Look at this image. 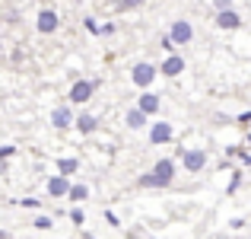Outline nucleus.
Wrapping results in <instances>:
<instances>
[{
  "mask_svg": "<svg viewBox=\"0 0 251 239\" xmlns=\"http://www.w3.org/2000/svg\"><path fill=\"white\" fill-rule=\"evenodd\" d=\"M54 29H57V13L54 10H42L38 13V32H42V35H51Z\"/></svg>",
  "mask_w": 251,
  "mask_h": 239,
  "instance_id": "obj_4",
  "label": "nucleus"
},
{
  "mask_svg": "<svg viewBox=\"0 0 251 239\" xmlns=\"http://www.w3.org/2000/svg\"><path fill=\"white\" fill-rule=\"evenodd\" d=\"M156 74H159V70H156L150 61H137L134 70H130V80H134V86H143V90H147V86H153Z\"/></svg>",
  "mask_w": 251,
  "mask_h": 239,
  "instance_id": "obj_2",
  "label": "nucleus"
},
{
  "mask_svg": "<svg viewBox=\"0 0 251 239\" xmlns=\"http://www.w3.org/2000/svg\"><path fill=\"white\" fill-rule=\"evenodd\" d=\"M172 176H175V163H172V159H159V163L153 166V172L140 179V185H153V188H166V185L172 182Z\"/></svg>",
  "mask_w": 251,
  "mask_h": 239,
  "instance_id": "obj_1",
  "label": "nucleus"
},
{
  "mask_svg": "<svg viewBox=\"0 0 251 239\" xmlns=\"http://www.w3.org/2000/svg\"><path fill=\"white\" fill-rule=\"evenodd\" d=\"M216 23H220L223 29H239L242 19H239V13H235L232 6H229V10H220V13H216Z\"/></svg>",
  "mask_w": 251,
  "mask_h": 239,
  "instance_id": "obj_7",
  "label": "nucleus"
},
{
  "mask_svg": "<svg viewBox=\"0 0 251 239\" xmlns=\"http://www.w3.org/2000/svg\"><path fill=\"white\" fill-rule=\"evenodd\" d=\"M150 141H153V144H169V141H172V124H169V121L153 124V131H150Z\"/></svg>",
  "mask_w": 251,
  "mask_h": 239,
  "instance_id": "obj_8",
  "label": "nucleus"
},
{
  "mask_svg": "<svg viewBox=\"0 0 251 239\" xmlns=\"http://www.w3.org/2000/svg\"><path fill=\"white\" fill-rule=\"evenodd\" d=\"M35 227H38V230H48V227H51V217H38Z\"/></svg>",
  "mask_w": 251,
  "mask_h": 239,
  "instance_id": "obj_20",
  "label": "nucleus"
},
{
  "mask_svg": "<svg viewBox=\"0 0 251 239\" xmlns=\"http://www.w3.org/2000/svg\"><path fill=\"white\" fill-rule=\"evenodd\" d=\"M124 10H137V6H143V0H121Z\"/></svg>",
  "mask_w": 251,
  "mask_h": 239,
  "instance_id": "obj_18",
  "label": "nucleus"
},
{
  "mask_svg": "<svg viewBox=\"0 0 251 239\" xmlns=\"http://www.w3.org/2000/svg\"><path fill=\"white\" fill-rule=\"evenodd\" d=\"M86 195H89V188H86V185H70V198H74V201H83Z\"/></svg>",
  "mask_w": 251,
  "mask_h": 239,
  "instance_id": "obj_16",
  "label": "nucleus"
},
{
  "mask_svg": "<svg viewBox=\"0 0 251 239\" xmlns=\"http://www.w3.org/2000/svg\"><path fill=\"white\" fill-rule=\"evenodd\" d=\"M76 166H80V163H76L74 156H67V159H57V169H61L64 176H74V172H76Z\"/></svg>",
  "mask_w": 251,
  "mask_h": 239,
  "instance_id": "obj_14",
  "label": "nucleus"
},
{
  "mask_svg": "<svg viewBox=\"0 0 251 239\" xmlns=\"http://www.w3.org/2000/svg\"><path fill=\"white\" fill-rule=\"evenodd\" d=\"M248 144H251V134H248Z\"/></svg>",
  "mask_w": 251,
  "mask_h": 239,
  "instance_id": "obj_22",
  "label": "nucleus"
},
{
  "mask_svg": "<svg viewBox=\"0 0 251 239\" xmlns=\"http://www.w3.org/2000/svg\"><path fill=\"white\" fill-rule=\"evenodd\" d=\"M172 38H175L178 45H184V42H191V35H194V29H191V23H184V19H178L175 26H172V32H169Z\"/></svg>",
  "mask_w": 251,
  "mask_h": 239,
  "instance_id": "obj_5",
  "label": "nucleus"
},
{
  "mask_svg": "<svg viewBox=\"0 0 251 239\" xmlns=\"http://www.w3.org/2000/svg\"><path fill=\"white\" fill-rule=\"evenodd\" d=\"M70 121H74V112H70V109H64V105H61V109H54V115H51V124H54L57 131L70 128Z\"/></svg>",
  "mask_w": 251,
  "mask_h": 239,
  "instance_id": "obj_9",
  "label": "nucleus"
},
{
  "mask_svg": "<svg viewBox=\"0 0 251 239\" xmlns=\"http://www.w3.org/2000/svg\"><path fill=\"white\" fill-rule=\"evenodd\" d=\"M96 86H99V83H92V80H80V83H76L74 90H70V102H76V105L89 102L92 92H96Z\"/></svg>",
  "mask_w": 251,
  "mask_h": 239,
  "instance_id": "obj_3",
  "label": "nucleus"
},
{
  "mask_svg": "<svg viewBox=\"0 0 251 239\" xmlns=\"http://www.w3.org/2000/svg\"><path fill=\"white\" fill-rule=\"evenodd\" d=\"M162 74H166V77H178V74H181V70H184V61H181V58H178V55H172V58H166V61H162Z\"/></svg>",
  "mask_w": 251,
  "mask_h": 239,
  "instance_id": "obj_10",
  "label": "nucleus"
},
{
  "mask_svg": "<svg viewBox=\"0 0 251 239\" xmlns=\"http://www.w3.org/2000/svg\"><path fill=\"white\" fill-rule=\"evenodd\" d=\"M184 166H188L191 172H201L203 166H207V153H203V150H188V153H184Z\"/></svg>",
  "mask_w": 251,
  "mask_h": 239,
  "instance_id": "obj_6",
  "label": "nucleus"
},
{
  "mask_svg": "<svg viewBox=\"0 0 251 239\" xmlns=\"http://www.w3.org/2000/svg\"><path fill=\"white\" fill-rule=\"evenodd\" d=\"M48 191H51V195H54V198H61V195H70L67 176H64V172H61V176H54V179H51V182H48Z\"/></svg>",
  "mask_w": 251,
  "mask_h": 239,
  "instance_id": "obj_11",
  "label": "nucleus"
},
{
  "mask_svg": "<svg viewBox=\"0 0 251 239\" xmlns=\"http://www.w3.org/2000/svg\"><path fill=\"white\" fill-rule=\"evenodd\" d=\"M143 124H147V112H143L140 105H137V109H130L127 112V128L137 131V128H143Z\"/></svg>",
  "mask_w": 251,
  "mask_h": 239,
  "instance_id": "obj_13",
  "label": "nucleus"
},
{
  "mask_svg": "<svg viewBox=\"0 0 251 239\" xmlns=\"http://www.w3.org/2000/svg\"><path fill=\"white\" fill-rule=\"evenodd\" d=\"M83 217H86V214H83V210H80V208H74V210H70V220H74V223H76V227H80V223H83Z\"/></svg>",
  "mask_w": 251,
  "mask_h": 239,
  "instance_id": "obj_17",
  "label": "nucleus"
},
{
  "mask_svg": "<svg viewBox=\"0 0 251 239\" xmlns=\"http://www.w3.org/2000/svg\"><path fill=\"white\" fill-rule=\"evenodd\" d=\"M232 6V0H216V10H229Z\"/></svg>",
  "mask_w": 251,
  "mask_h": 239,
  "instance_id": "obj_21",
  "label": "nucleus"
},
{
  "mask_svg": "<svg viewBox=\"0 0 251 239\" xmlns=\"http://www.w3.org/2000/svg\"><path fill=\"white\" fill-rule=\"evenodd\" d=\"M86 29H89L92 35H102V29H99V26H96V19H86Z\"/></svg>",
  "mask_w": 251,
  "mask_h": 239,
  "instance_id": "obj_19",
  "label": "nucleus"
},
{
  "mask_svg": "<svg viewBox=\"0 0 251 239\" xmlns=\"http://www.w3.org/2000/svg\"><path fill=\"white\" fill-rule=\"evenodd\" d=\"M76 124H80L83 134H92V131H96V118H92V115H80V118H76Z\"/></svg>",
  "mask_w": 251,
  "mask_h": 239,
  "instance_id": "obj_15",
  "label": "nucleus"
},
{
  "mask_svg": "<svg viewBox=\"0 0 251 239\" xmlns=\"http://www.w3.org/2000/svg\"><path fill=\"white\" fill-rule=\"evenodd\" d=\"M137 105H140V109L147 112V115H153V112H159V96H156V92H143Z\"/></svg>",
  "mask_w": 251,
  "mask_h": 239,
  "instance_id": "obj_12",
  "label": "nucleus"
}]
</instances>
